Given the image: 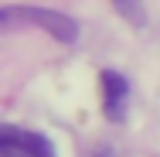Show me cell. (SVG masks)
<instances>
[{
    "instance_id": "277c9868",
    "label": "cell",
    "mask_w": 160,
    "mask_h": 157,
    "mask_svg": "<svg viewBox=\"0 0 160 157\" xmlns=\"http://www.w3.org/2000/svg\"><path fill=\"white\" fill-rule=\"evenodd\" d=\"M116 3V10L126 17L129 24H143L147 21V10H143V0H112Z\"/></svg>"
},
{
    "instance_id": "6da1fadb",
    "label": "cell",
    "mask_w": 160,
    "mask_h": 157,
    "mask_svg": "<svg viewBox=\"0 0 160 157\" xmlns=\"http://www.w3.org/2000/svg\"><path fill=\"white\" fill-rule=\"evenodd\" d=\"M17 21H21V24H38V28H44L51 38H58L65 44H72V41L78 38V24H75L68 14L48 10V7H3L0 24L10 28V24H17Z\"/></svg>"
},
{
    "instance_id": "3957f363",
    "label": "cell",
    "mask_w": 160,
    "mask_h": 157,
    "mask_svg": "<svg viewBox=\"0 0 160 157\" xmlns=\"http://www.w3.org/2000/svg\"><path fill=\"white\" fill-rule=\"evenodd\" d=\"M99 86H102V109H106V116H109L112 123H119V120L126 116V99H129L126 79H123L119 72H102Z\"/></svg>"
},
{
    "instance_id": "7a4b0ae2",
    "label": "cell",
    "mask_w": 160,
    "mask_h": 157,
    "mask_svg": "<svg viewBox=\"0 0 160 157\" xmlns=\"http://www.w3.org/2000/svg\"><path fill=\"white\" fill-rule=\"evenodd\" d=\"M0 157H55V147L41 133L0 126Z\"/></svg>"
}]
</instances>
